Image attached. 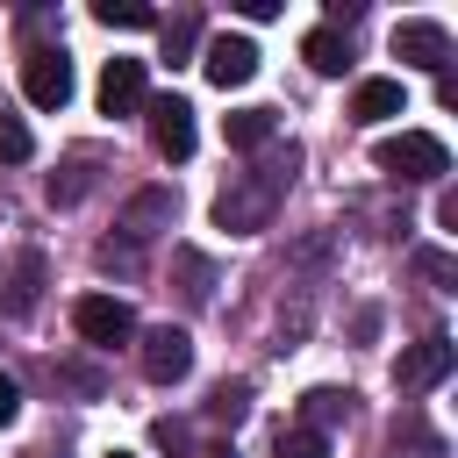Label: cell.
Listing matches in <instances>:
<instances>
[{"label":"cell","mask_w":458,"mask_h":458,"mask_svg":"<svg viewBox=\"0 0 458 458\" xmlns=\"http://www.w3.org/2000/svg\"><path fill=\"white\" fill-rule=\"evenodd\" d=\"M301 57H308V72H322V79H344V64H351V43H344L336 29H308V36H301Z\"/></svg>","instance_id":"obj_13"},{"label":"cell","mask_w":458,"mask_h":458,"mask_svg":"<svg viewBox=\"0 0 458 458\" xmlns=\"http://www.w3.org/2000/svg\"><path fill=\"white\" fill-rule=\"evenodd\" d=\"M279 458H329V437H315V429H286V437H279Z\"/></svg>","instance_id":"obj_20"},{"label":"cell","mask_w":458,"mask_h":458,"mask_svg":"<svg viewBox=\"0 0 458 458\" xmlns=\"http://www.w3.org/2000/svg\"><path fill=\"white\" fill-rule=\"evenodd\" d=\"M29 150H36V136H29V122H21V114H0V157H7V165H21Z\"/></svg>","instance_id":"obj_18"},{"label":"cell","mask_w":458,"mask_h":458,"mask_svg":"<svg viewBox=\"0 0 458 458\" xmlns=\"http://www.w3.org/2000/svg\"><path fill=\"white\" fill-rule=\"evenodd\" d=\"M437 222H444V229H458V186H444V193H437Z\"/></svg>","instance_id":"obj_23"},{"label":"cell","mask_w":458,"mask_h":458,"mask_svg":"<svg viewBox=\"0 0 458 458\" xmlns=\"http://www.w3.org/2000/svg\"><path fill=\"white\" fill-rule=\"evenodd\" d=\"M193 36H200V21H193V14H172V29H165V57H172V64H186Z\"/></svg>","instance_id":"obj_19"},{"label":"cell","mask_w":458,"mask_h":458,"mask_svg":"<svg viewBox=\"0 0 458 458\" xmlns=\"http://www.w3.org/2000/svg\"><path fill=\"white\" fill-rule=\"evenodd\" d=\"M243 408H250V386H243V379H222V386L208 394V415H215V422H243Z\"/></svg>","instance_id":"obj_17"},{"label":"cell","mask_w":458,"mask_h":458,"mask_svg":"<svg viewBox=\"0 0 458 458\" xmlns=\"http://www.w3.org/2000/svg\"><path fill=\"white\" fill-rule=\"evenodd\" d=\"M143 107V57H107L100 72V114H129Z\"/></svg>","instance_id":"obj_10"},{"label":"cell","mask_w":458,"mask_h":458,"mask_svg":"<svg viewBox=\"0 0 458 458\" xmlns=\"http://www.w3.org/2000/svg\"><path fill=\"white\" fill-rule=\"evenodd\" d=\"M272 129H279V107H236V114H222L229 150H258V143H272Z\"/></svg>","instance_id":"obj_12"},{"label":"cell","mask_w":458,"mask_h":458,"mask_svg":"<svg viewBox=\"0 0 458 458\" xmlns=\"http://www.w3.org/2000/svg\"><path fill=\"white\" fill-rule=\"evenodd\" d=\"M286 179H293V157H286V165H272L258 186L222 193V200H215V222H222V229H265V215H272V200H279V186H286Z\"/></svg>","instance_id":"obj_2"},{"label":"cell","mask_w":458,"mask_h":458,"mask_svg":"<svg viewBox=\"0 0 458 458\" xmlns=\"http://www.w3.org/2000/svg\"><path fill=\"white\" fill-rule=\"evenodd\" d=\"M150 143H157V157H172V165L193 157V107H186L179 93L150 100Z\"/></svg>","instance_id":"obj_9"},{"label":"cell","mask_w":458,"mask_h":458,"mask_svg":"<svg viewBox=\"0 0 458 458\" xmlns=\"http://www.w3.org/2000/svg\"><path fill=\"white\" fill-rule=\"evenodd\" d=\"M200 72H208V86H250L258 79V43L250 36H208V50H200Z\"/></svg>","instance_id":"obj_6"},{"label":"cell","mask_w":458,"mask_h":458,"mask_svg":"<svg viewBox=\"0 0 458 458\" xmlns=\"http://www.w3.org/2000/svg\"><path fill=\"white\" fill-rule=\"evenodd\" d=\"M14 415H21V386H14V379H7V372H0V429H7V422H14Z\"/></svg>","instance_id":"obj_22"},{"label":"cell","mask_w":458,"mask_h":458,"mask_svg":"<svg viewBox=\"0 0 458 458\" xmlns=\"http://www.w3.org/2000/svg\"><path fill=\"white\" fill-rule=\"evenodd\" d=\"M186 372H193V336L172 329V322L150 329V336H143V379H150V386H179Z\"/></svg>","instance_id":"obj_7"},{"label":"cell","mask_w":458,"mask_h":458,"mask_svg":"<svg viewBox=\"0 0 458 458\" xmlns=\"http://www.w3.org/2000/svg\"><path fill=\"white\" fill-rule=\"evenodd\" d=\"M408 100H401V79H358V93H351V122H394Z\"/></svg>","instance_id":"obj_11"},{"label":"cell","mask_w":458,"mask_h":458,"mask_svg":"<svg viewBox=\"0 0 458 458\" xmlns=\"http://www.w3.org/2000/svg\"><path fill=\"white\" fill-rule=\"evenodd\" d=\"M451 358H458L451 336H422V344H408V351L394 358V386H401V394H429V386L451 372Z\"/></svg>","instance_id":"obj_8"},{"label":"cell","mask_w":458,"mask_h":458,"mask_svg":"<svg viewBox=\"0 0 458 458\" xmlns=\"http://www.w3.org/2000/svg\"><path fill=\"white\" fill-rule=\"evenodd\" d=\"M21 93H29V107H64V100H72V57H64L57 43L29 50V57H21Z\"/></svg>","instance_id":"obj_4"},{"label":"cell","mask_w":458,"mask_h":458,"mask_svg":"<svg viewBox=\"0 0 458 458\" xmlns=\"http://www.w3.org/2000/svg\"><path fill=\"white\" fill-rule=\"evenodd\" d=\"M172 208H179V200H172L165 186H150V193H136V200H129V215H122V229H129V236H157V229L172 222Z\"/></svg>","instance_id":"obj_14"},{"label":"cell","mask_w":458,"mask_h":458,"mask_svg":"<svg viewBox=\"0 0 458 458\" xmlns=\"http://www.w3.org/2000/svg\"><path fill=\"white\" fill-rule=\"evenodd\" d=\"M394 57L415 72H451V29L444 21H394Z\"/></svg>","instance_id":"obj_5"},{"label":"cell","mask_w":458,"mask_h":458,"mask_svg":"<svg viewBox=\"0 0 458 458\" xmlns=\"http://www.w3.org/2000/svg\"><path fill=\"white\" fill-rule=\"evenodd\" d=\"M301 415H308V429L322 437L336 415H351V394H336V386H308V394H301Z\"/></svg>","instance_id":"obj_15"},{"label":"cell","mask_w":458,"mask_h":458,"mask_svg":"<svg viewBox=\"0 0 458 458\" xmlns=\"http://www.w3.org/2000/svg\"><path fill=\"white\" fill-rule=\"evenodd\" d=\"M415 272H422V279H437V286H451V279H458V265H451L444 250H422V258H415Z\"/></svg>","instance_id":"obj_21"},{"label":"cell","mask_w":458,"mask_h":458,"mask_svg":"<svg viewBox=\"0 0 458 458\" xmlns=\"http://www.w3.org/2000/svg\"><path fill=\"white\" fill-rule=\"evenodd\" d=\"M72 329H79L93 351H114V344L136 336V315H129V301H114V293H86V301L72 308Z\"/></svg>","instance_id":"obj_3"},{"label":"cell","mask_w":458,"mask_h":458,"mask_svg":"<svg viewBox=\"0 0 458 458\" xmlns=\"http://www.w3.org/2000/svg\"><path fill=\"white\" fill-rule=\"evenodd\" d=\"M107 458H129V451H107Z\"/></svg>","instance_id":"obj_25"},{"label":"cell","mask_w":458,"mask_h":458,"mask_svg":"<svg viewBox=\"0 0 458 458\" xmlns=\"http://www.w3.org/2000/svg\"><path fill=\"white\" fill-rule=\"evenodd\" d=\"M372 165H379L386 179H444V172H451V150H444V136H429V129H401V136H379V143H372Z\"/></svg>","instance_id":"obj_1"},{"label":"cell","mask_w":458,"mask_h":458,"mask_svg":"<svg viewBox=\"0 0 458 458\" xmlns=\"http://www.w3.org/2000/svg\"><path fill=\"white\" fill-rule=\"evenodd\" d=\"M193 458H236V451H229V444H208V451H193Z\"/></svg>","instance_id":"obj_24"},{"label":"cell","mask_w":458,"mask_h":458,"mask_svg":"<svg viewBox=\"0 0 458 458\" xmlns=\"http://www.w3.org/2000/svg\"><path fill=\"white\" fill-rule=\"evenodd\" d=\"M93 21H100V29H150L157 14H150L143 0H93Z\"/></svg>","instance_id":"obj_16"}]
</instances>
